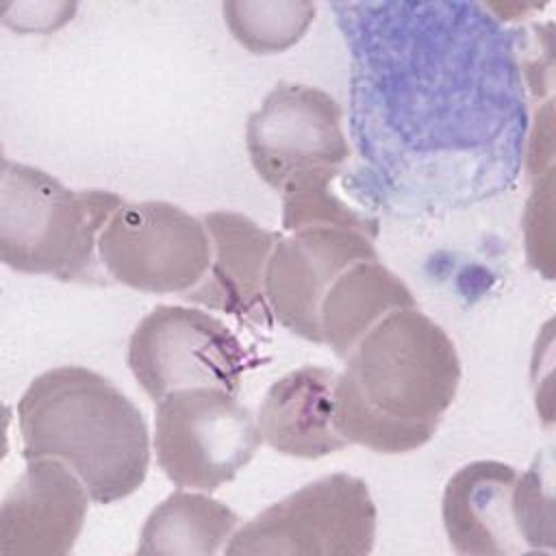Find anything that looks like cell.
Listing matches in <instances>:
<instances>
[{"instance_id":"7c38bea8","label":"cell","mask_w":556,"mask_h":556,"mask_svg":"<svg viewBox=\"0 0 556 556\" xmlns=\"http://www.w3.org/2000/svg\"><path fill=\"white\" fill-rule=\"evenodd\" d=\"M202 222L211 237V265L182 298L245 324L269 326L274 315L265 298V269L280 232L237 211H211Z\"/></svg>"},{"instance_id":"30bf717a","label":"cell","mask_w":556,"mask_h":556,"mask_svg":"<svg viewBox=\"0 0 556 556\" xmlns=\"http://www.w3.org/2000/svg\"><path fill=\"white\" fill-rule=\"evenodd\" d=\"M380 258L374 239L339 226H308L280 235L265 269L271 315L289 332L321 343L319 304L354 263Z\"/></svg>"},{"instance_id":"3957f363","label":"cell","mask_w":556,"mask_h":556,"mask_svg":"<svg viewBox=\"0 0 556 556\" xmlns=\"http://www.w3.org/2000/svg\"><path fill=\"white\" fill-rule=\"evenodd\" d=\"M17 428L24 460H63L96 504L132 495L148 476L143 413L93 369L61 365L33 378L17 400Z\"/></svg>"},{"instance_id":"9c48e42d","label":"cell","mask_w":556,"mask_h":556,"mask_svg":"<svg viewBox=\"0 0 556 556\" xmlns=\"http://www.w3.org/2000/svg\"><path fill=\"white\" fill-rule=\"evenodd\" d=\"M245 148L258 178L276 189L311 169L350 159L341 104L319 87L278 83L248 117Z\"/></svg>"},{"instance_id":"9a60e30c","label":"cell","mask_w":556,"mask_h":556,"mask_svg":"<svg viewBox=\"0 0 556 556\" xmlns=\"http://www.w3.org/2000/svg\"><path fill=\"white\" fill-rule=\"evenodd\" d=\"M413 306V291L380 258L358 261L330 285L319 304L321 343L339 358H348L382 317Z\"/></svg>"},{"instance_id":"d6986e66","label":"cell","mask_w":556,"mask_h":556,"mask_svg":"<svg viewBox=\"0 0 556 556\" xmlns=\"http://www.w3.org/2000/svg\"><path fill=\"white\" fill-rule=\"evenodd\" d=\"M515 517L526 552H554L552 471L536 458L515 482Z\"/></svg>"},{"instance_id":"8992f818","label":"cell","mask_w":556,"mask_h":556,"mask_svg":"<svg viewBox=\"0 0 556 556\" xmlns=\"http://www.w3.org/2000/svg\"><path fill=\"white\" fill-rule=\"evenodd\" d=\"M378 510L365 480L350 473L317 478L274 502L232 532L224 552L348 554L374 549Z\"/></svg>"},{"instance_id":"7a4b0ae2","label":"cell","mask_w":556,"mask_h":556,"mask_svg":"<svg viewBox=\"0 0 556 556\" xmlns=\"http://www.w3.org/2000/svg\"><path fill=\"white\" fill-rule=\"evenodd\" d=\"M463 367L450 334L417 306L382 317L348 354L334 384V428L380 454L424 447L452 406Z\"/></svg>"},{"instance_id":"4fadbf2b","label":"cell","mask_w":556,"mask_h":556,"mask_svg":"<svg viewBox=\"0 0 556 556\" xmlns=\"http://www.w3.org/2000/svg\"><path fill=\"white\" fill-rule=\"evenodd\" d=\"M517 476V467L502 460H473L450 476L441 519L456 554H526L515 517Z\"/></svg>"},{"instance_id":"52a82bcc","label":"cell","mask_w":556,"mask_h":556,"mask_svg":"<svg viewBox=\"0 0 556 556\" xmlns=\"http://www.w3.org/2000/svg\"><path fill=\"white\" fill-rule=\"evenodd\" d=\"M128 367L141 389L159 402L187 387L241 391V378L258 365V354L215 315L176 306H154L128 339Z\"/></svg>"},{"instance_id":"ba28073f","label":"cell","mask_w":556,"mask_h":556,"mask_svg":"<svg viewBox=\"0 0 556 556\" xmlns=\"http://www.w3.org/2000/svg\"><path fill=\"white\" fill-rule=\"evenodd\" d=\"M98 254L111 282L185 295L211 265V237L202 217L172 202H124L104 226Z\"/></svg>"},{"instance_id":"ac0fdd59","label":"cell","mask_w":556,"mask_h":556,"mask_svg":"<svg viewBox=\"0 0 556 556\" xmlns=\"http://www.w3.org/2000/svg\"><path fill=\"white\" fill-rule=\"evenodd\" d=\"M224 22L252 54H278L295 46L315 20L313 2L295 0H226Z\"/></svg>"},{"instance_id":"e0dca14e","label":"cell","mask_w":556,"mask_h":556,"mask_svg":"<svg viewBox=\"0 0 556 556\" xmlns=\"http://www.w3.org/2000/svg\"><path fill=\"white\" fill-rule=\"evenodd\" d=\"M239 526V515L224 502L178 489L169 493L146 519L137 554H217Z\"/></svg>"},{"instance_id":"ffe728a7","label":"cell","mask_w":556,"mask_h":556,"mask_svg":"<svg viewBox=\"0 0 556 556\" xmlns=\"http://www.w3.org/2000/svg\"><path fill=\"white\" fill-rule=\"evenodd\" d=\"M552 222V172L543 174L534 180L532 195L528 198L523 213V235H526V252L528 261L534 269H541L547 278H552V250L543 243L541 230L549 235Z\"/></svg>"},{"instance_id":"2e32d148","label":"cell","mask_w":556,"mask_h":556,"mask_svg":"<svg viewBox=\"0 0 556 556\" xmlns=\"http://www.w3.org/2000/svg\"><path fill=\"white\" fill-rule=\"evenodd\" d=\"M376 200L363 178H348L345 167H319L291 178L282 187V230L339 226L376 241L380 219Z\"/></svg>"},{"instance_id":"6da1fadb","label":"cell","mask_w":556,"mask_h":556,"mask_svg":"<svg viewBox=\"0 0 556 556\" xmlns=\"http://www.w3.org/2000/svg\"><path fill=\"white\" fill-rule=\"evenodd\" d=\"M330 11L350 48L352 137L376 204L437 215L515 182L528 128L515 30L467 0Z\"/></svg>"},{"instance_id":"8fae6325","label":"cell","mask_w":556,"mask_h":556,"mask_svg":"<svg viewBox=\"0 0 556 556\" xmlns=\"http://www.w3.org/2000/svg\"><path fill=\"white\" fill-rule=\"evenodd\" d=\"M89 491L59 458L26 460L0 506V556H65L89 508Z\"/></svg>"},{"instance_id":"5bb4252c","label":"cell","mask_w":556,"mask_h":556,"mask_svg":"<svg viewBox=\"0 0 556 556\" xmlns=\"http://www.w3.org/2000/svg\"><path fill=\"white\" fill-rule=\"evenodd\" d=\"M337 376L330 367L302 365L271 382L256 415L263 441L293 458L345 450L350 443L334 428Z\"/></svg>"},{"instance_id":"277c9868","label":"cell","mask_w":556,"mask_h":556,"mask_svg":"<svg viewBox=\"0 0 556 556\" xmlns=\"http://www.w3.org/2000/svg\"><path fill=\"white\" fill-rule=\"evenodd\" d=\"M124 200L104 189H70L52 174L4 159L0 258L7 267L61 282L111 285L98 241Z\"/></svg>"},{"instance_id":"5b68a950","label":"cell","mask_w":556,"mask_h":556,"mask_svg":"<svg viewBox=\"0 0 556 556\" xmlns=\"http://www.w3.org/2000/svg\"><path fill=\"white\" fill-rule=\"evenodd\" d=\"M261 443L256 417L226 389L187 387L156 402V460L182 489H219L254 458Z\"/></svg>"}]
</instances>
